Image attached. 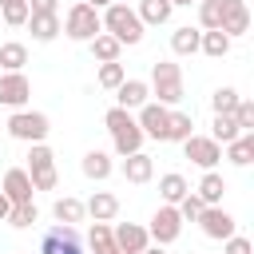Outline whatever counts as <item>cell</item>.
Returning a JSON list of instances; mask_svg holds the SVG:
<instances>
[{"mask_svg":"<svg viewBox=\"0 0 254 254\" xmlns=\"http://www.w3.org/2000/svg\"><path fill=\"white\" fill-rule=\"evenodd\" d=\"M242 131H238V123H234V115H214V123H210V139L214 143H230V139H238Z\"/></svg>","mask_w":254,"mask_h":254,"instance_id":"cell-34","label":"cell"},{"mask_svg":"<svg viewBox=\"0 0 254 254\" xmlns=\"http://www.w3.org/2000/svg\"><path fill=\"white\" fill-rule=\"evenodd\" d=\"M202 206H206V202H202V198H198L194 190H187V194H183V198L175 202V210L183 214V222H194V218L202 214Z\"/></svg>","mask_w":254,"mask_h":254,"instance_id":"cell-37","label":"cell"},{"mask_svg":"<svg viewBox=\"0 0 254 254\" xmlns=\"http://www.w3.org/2000/svg\"><path fill=\"white\" fill-rule=\"evenodd\" d=\"M238 99H242V95H238L234 87H218V91L210 95V107H214V115H230V111L238 107Z\"/></svg>","mask_w":254,"mask_h":254,"instance_id":"cell-36","label":"cell"},{"mask_svg":"<svg viewBox=\"0 0 254 254\" xmlns=\"http://www.w3.org/2000/svg\"><path fill=\"white\" fill-rule=\"evenodd\" d=\"M139 254H167V250H163V246H143Z\"/></svg>","mask_w":254,"mask_h":254,"instance_id":"cell-43","label":"cell"},{"mask_svg":"<svg viewBox=\"0 0 254 254\" xmlns=\"http://www.w3.org/2000/svg\"><path fill=\"white\" fill-rule=\"evenodd\" d=\"M198 40H202L198 28H190V24H187V28H175V32H171V52H175V56H194V52H198Z\"/></svg>","mask_w":254,"mask_h":254,"instance_id":"cell-23","label":"cell"},{"mask_svg":"<svg viewBox=\"0 0 254 254\" xmlns=\"http://www.w3.org/2000/svg\"><path fill=\"white\" fill-rule=\"evenodd\" d=\"M151 95H155V103H163V107H175L179 99H183V67L179 64H171V60H155L151 64Z\"/></svg>","mask_w":254,"mask_h":254,"instance_id":"cell-2","label":"cell"},{"mask_svg":"<svg viewBox=\"0 0 254 254\" xmlns=\"http://www.w3.org/2000/svg\"><path fill=\"white\" fill-rule=\"evenodd\" d=\"M171 4H183V8H190V4H194V0H171Z\"/></svg>","mask_w":254,"mask_h":254,"instance_id":"cell-45","label":"cell"},{"mask_svg":"<svg viewBox=\"0 0 254 254\" xmlns=\"http://www.w3.org/2000/svg\"><path fill=\"white\" fill-rule=\"evenodd\" d=\"M83 210L91 214V222H111V218L119 214V198H115L111 190H95V194L83 202Z\"/></svg>","mask_w":254,"mask_h":254,"instance_id":"cell-17","label":"cell"},{"mask_svg":"<svg viewBox=\"0 0 254 254\" xmlns=\"http://www.w3.org/2000/svg\"><path fill=\"white\" fill-rule=\"evenodd\" d=\"M183 151H187V159H190L194 167H202V171H214V167L222 163V143H214L210 135H187V139H183Z\"/></svg>","mask_w":254,"mask_h":254,"instance_id":"cell-7","label":"cell"},{"mask_svg":"<svg viewBox=\"0 0 254 254\" xmlns=\"http://www.w3.org/2000/svg\"><path fill=\"white\" fill-rule=\"evenodd\" d=\"M24 28L32 32V40H36V44H52V40L64 32L60 12H36V16H28V24H24Z\"/></svg>","mask_w":254,"mask_h":254,"instance_id":"cell-14","label":"cell"},{"mask_svg":"<svg viewBox=\"0 0 254 254\" xmlns=\"http://www.w3.org/2000/svg\"><path fill=\"white\" fill-rule=\"evenodd\" d=\"M24 171L32 175V187H36V190H56V183H60V175H56V155H52L48 143H28V167H24Z\"/></svg>","mask_w":254,"mask_h":254,"instance_id":"cell-4","label":"cell"},{"mask_svg":"<svg viewBox=\"0 0 254 254\" xmlns=\"http://www.w3.org/2000/svg\"><path fill=\"white\" fill-rule=\"evenodd\" d=\"M64 32L71 36V40H79V44H87L91 36H99L103 32V20H99V8H91V4H71L67 8V16H64Z\"/></svg>","mask_w":254,"mask_h":254,"instance_id":"cell-5","label":"cell"},{"mask_svg":"<svg viewBox=\"0 0 254 254\" xmlns=\"http://www.w3.org/2000/svg\"><path fill=\"white\" fill-rule=\"evenodd\" d=\"M147 95H151V87H147L143 79H123V83L115 87V99H119V107H127V111H139V107L147 103Z\"/></svg>","mask_w":254,"mask_h":254,"instance_id":"cell-18","label":"cell"},{"mask_svg":"<svg viewBox=\"0 0 254 254\" xmlns=\"http://www.w3.org/2000/svg\"><path fill=\"white\" fill-rule=\"evenodd\" d=\"M151 175H155V159H151L147 151H135V155H123V179H127V183H135V187H143V183H151Z\"/></svg>","mask_w":254,"mask_h":254,"instance_id":"cell-16","label":"cell"},{"mask_svg":"<svg viewBox=\"0 0 254 254\" xmlns=\"http://www.w3.org/2000/svg\"><path fill=\"white\" fill-rule=\"evenodd\" d=\"M167 119H171V107H163V103H143L139 107V131H143V139H159V143H167Z\"/></svg>","mask_w":254,"mask_h":254,"instance_id":"cell-9","label":"cell"},{"mask_svg":"<svg viewBox=\"0 0 254 254\" xmlns=\"http://www.w3.org/2000/svg\"><path fill=\"white\" fill-rule=\"evenodd\" d=\"M198 52H202V56H210V60H222V56L230 52V36H226L222 28H210V32H202Z\"/></svg>","mask_w":254,"mask_h":254,"instance_id":"cell-24","label":"cell"},{"mask_svg":"<svg viewBox=\"0 0 254 254\" xmlns=\"http://www.w3.org/2000/svg\"><path fill=\"white\" fill-rule=\"evenodd\" d=\"M87 246H91V254H111V250H115L111 226H107V222H91V230H87Z\"/></svg>","mask_w":254,"mask_h":254,"instance_id":"cell-29","label":"cell"},{"mask_svg":"<svg viewBox=\"0 0 254 254\" xmlns=\"http://www.w3.org/2000/svg\"><path fill=\"white\" fill-rule=\"evenodd\" d=\"M194 194H198V198H202L206 206H222V194H226V179H222L218 171H206V175L198 179Z\"/></svg>","mask_w":254,"mask_h":254,"instance_id":"cell-20","label":"cell"},{"mask_svg":"<svg viewBox=\"0 0 254 254\" xmlns=\"http://www.w3.org/2000/svg\"><path fill=\"white\" fill-rule=\"evenodd\" d=\"M111 254H123V250H111Z\"/></svg>","mask_w":254,"mask_h":254,"instance_id":"cell-47","label":"cell"},{"mask_svg":"<svg viewBox=\"0 0 254 254\" xmlns=\"http://www.w3.org/2000/svg\"><path fill=\"white\" fill-rule=\"evenodd\" d=\"M111 147H115V155L123 159V155H135V151H143V131H139V123L135 119H127L123 127H115L111 131Z\"/></svg>","mask_w":254,"mask_h":254,"instance_id":"cell-15","label":"cell"},{"mask_svg":"<svg viewBox=\"0 0 254 254\" xmlns=\"http://www.w3.org/2000/svg\"><path fill=\"white\" fill-rule=\"evenodd\" d=\"M28 95H32V83L24 71H0V107L20 111L28 103Z\"/></svg>","mask_w":254,"mask_h":254,"instance_id":"cell-10","label":"cell"},{"mask_svg":"<svg viewBox=\"0 0 254 254\" xmlns=\"http://www.w3.org/2000/svg\"><path fill=\"white\" fill-rule=\"evenodd\" d=\"M194 222H198V226H202V234H206V238H214V242H226L230 234H238L234 214H230V210H222V206H202V214H198Z\"/></svg>","mask_w":254,"mask_h":254,"instance_id":"cell-8","label":"cell"},{"mask_svg":"<svg viewBox=\"0 0 254 254\" xmlns=\"http://www.w3.org/2000/svg\"><path fill=\"white\" fill-rule=\"evenodd\" d=\"M24 64H28V48H24L20 40L0 44V67H4V71H24Z\"/></svg>","mask_w":254,"mask_h":254,"instance_id":"cell-27","label":"cell"},{"mask_svg":"<svg viewBox=\"0 0 254 254\" xmlns=\"http://www.w3.org/2000/svg\"><path fill=\"white\" fill-rule=\"evenodd\" d=\"M28 0H16V4H0V24H8V28H24L28 24Z\"/></svg>","mask_w":254,"mask_h":254,"instance_id":"cell-33","label":"cell"},{"mask_svg":"<svg viewBox=\"0 0 254 254\" xmlns=\"http://www.w3.org/2000/svg\"><path fill=\"white\" fill-rule=\"evenodd\" d=\"M222 32L230 40L250 32V8H246V0H222Z\"/></svg>","mask_w":254,"mask_h":254,"instance_id":"cell-13","label":"cell"},{"mask_svg":"<svg viewBox=\"0 0 254 254\" xmlns=\"http://www.w3.org/2000/svg\"><path fill=\"white\" fill-rule=\"evenodd\" d=\"M60 254H79V242H60Z\"/></svg>","mask_w":254,"mask_h":254,"instance_id":"cell-41","label":"cell"},{"mask_svg":"<svg viewBox=\"0 0 254 254\" xmlns=\"http://www.w3.org/2000/svg\"><path fill=\"white\" fill-rule=\"evenodd\" d=\"M0 194H4L8 202H32V194H36L32 175H28L24 167H8V171H4V187H0Z\"/></svg>","mask_w":254,"mask_h":254,"instance_id":"cell-11","label":"cell"},{"mask_svg":"<svg viewBox=\"0 0 254 254\" xmlns=\"http://www.w3.org/2000/svg\"><path fill=\"white\" fill-rule=\"evenodd\" d=\"M183 234V214L171 206V202H163L155 214H151V226H147V238L155 242V246H171L175 238Z\"/></svg>","mask_w":254,"mask_h":254,"instance_id":"cell-6","label":"cell"},{"mask_svg":"<svg viewBox=\"0 0 254 254\" xmlns=\"http://www.w3.org/2000/svg\"><path fill=\"white\" fill-rule=\"evenodd\" d=\"M8 210H12V202H8V198H4V194H0V222H4V218H8Z\"/></svg>","mask_w":254,"mask_h":254,"instance_id":"cell-42","label":"cell"},{"mask_svg":"<svg viewBox=\"0 0 254 254\" xmlns=\"http://www.w3.org/2000/svg\"><path fill=\"white\" fill-rule=\"evenodd\" d=\"M79 171H83V175H87L91 183H103V179H111L115 163H111V155H107V151H99V147H95V151H87V155H83Z\"/></svg>","mask_w":254,"mask_h":254,"instance_id":"cell-19","label":"cell"},{"mask_svg":"<svg viewBox=\"0 0 254 254\" xmlns=\"http://www.w3.org/2000/svg\"><path fill=\"white\" fill-rule=\"evenodd\" d=\"M187 190H190V187H187V179H183L179 171H167V175L159 179V194H163V202H171V206H175Z\"/></svg>","mask_w":254,"mask_h":254,"instance_id":"cell-28","label":"cell"},{"mask_svg":"<svg viewBox=\"0 0 254 254\" xmlns=\"http://www.w3.org/2000/svg\"><path fill=\"white\" fill-rule=\"evenodd\" d=\"M135 12H139L143 24H167L171 12H175V4H171V0H139Z\"/></svg>","mask_w":254,"mask_h":254,"instance_id":"cell-26","label":"cell"},{"mask_svg":"<svg viewBox=\"0 0 254 254\" xmlns=\"http://www.w3.org/2000/svg\"><path fill=\"white\" fill-rule=\"evenodd\" d=\"M99 20H103V32L107 36H115L119 44H139L143 40V20H139V12L135 8H127V0H111L103 12H99Z\"/></svg>","mask_w":254,"mask_h":254,"instance_id":"cell-1","label":"cell"},{"mask_svg":"<svg viewBox=\"0 0 254 254\" xmlns=\"http://www.w3.org/2000/svg\"><path fill=\"white\" fill-rule=\"evenodd\" d=\"M28 12H60V0H28Z\"/></svg>","mask_w":254,"mask_h":254,"instance_id":"cell-40","label":"cell"},{"mask_svg":"<svg viewBox=\"0 0 254 254\" xmlns=\"http://www.w3.org/2000/svg\"><path fill=\"white\" fill-rule=\"evenodd\" d=\"M95 79H99V87L115 91V87L127 79V71H123V64H119V60H111V64H99V75H95Z\"/></svg>","mask_w":254,"mask_h":254,"instance_id":"cell-35","label":"cell"},{"mask_svg":"<svg viewBox=\"0 0 254 254\" xmlns=\"http://www.w3.org/2000/svg\"><path fill=\"white\" fill-rule=\"evenodd\" d=\"M0 4H16V0H0Z\"/></svg>","mask_w":254,"mask_h":254,"instance_id":"cell-46","label":"cell"},{"mask_svg":"<svg viewBox=\"0 0 254 254\" xmlns=\"http://www.w3.org/2000/svg\"><path fill=\"white\" fill-rule=\"evenodd\" d=\"M48 131H52V119H48L44 111H28V107H20V111L8 115V135L20 139V143H44Z\"/></svg>","mask_w":254,"mask_h":254,"instance_id":"cell-3","label":"cell"},{"mask_svg":"<svg viewBox=\"0 0 254 254\" xmlns=\"http://www.w3.org/2000/svg\"><path fill=\"white\" fill-rule=\"evenodd\" d=\"M187 135H194V119H190L187 111H171V119H167V139H171V143H183Z\"/></svg>","mask_w":254,"mask_h":254,"instance_id":"cell-30","label":"cell"},{"mask_svg":"<svg viewBox=\"0 0 254 254\" xmlns=\"http://www.w3.org/2000/svg\"><path fill=\"white\" fill-rule=\"evenodd\" d=\"M87 48H91V56H95L99 64H111V60H119V52H123V44H119L115 36H107V32L91 36V40H87Z\"/></svg>","mask_w":254,"mask_h":254,"instance_id":"cell-25","label":"cell"},{"mask_svg":"<svg viewBox=\"0 0 254 254\" xmlns=\"http://www.w3.org/2000/svg\"><path fill=\"white\" fill-rule=\"evenodd\" d=\"M36 218H40L36 202H12V210H8V218H4V222H12L16 230H28V226H36Z\"/></svg>","mask_w":254,"mask_h":254,"instance_id":"cell-31","label":"cell"},{"mask_svg":"<svg viewBox=\"0 0 254 254\" xmlns=\"http://www.w3.org/2000/svg\"><path fill=\"white\" fill-rule=\"evenodd\" d=\"M83 4H91V8H107L111 0H83Z\"/></svg>","mask_w":254,"mask_h":254,"instance_id":"cell-44","label":"cell"},{"mask_svg":"<svg viewBox=\"0 0 254 254\" xmlns=\"http://www.w3.org/2000/svg\"><path fill=\"white\" fill-rule=\"evenodd\" d=\"M198 28H222V0H198Z\"/></svg>","mask_w":254,"mask_h":254,"instance_id":"cell-32","label":"cell"},{"mask_svg":"<svg viewBox=\"0 0 254 254\" xmlns=\"http://www.w3.org/2000/svg\"><path fill=\"white\" fill-rule=\"evenodd\" d=\"M83 202L79 198H71V194H64V198H56L52 202V218L56 222H67V226H75V222H83Z\"/></svg>","mask_w":254,"mask_h":254,"instance_id":"cell-22","label":"cell"},{"mask_svg":"<svg viewBox=\"0 0 254 254\" xmlns=\"http://www.w3.org/2000/svg\"><path fill=\"white\" fill-rule=\"evenodd\" d=\"M230 115H234L238 131H254V103H250V99H238V107H234Z\"/></svg>","mask_w":254,"mask_h":254,"instance_id":"cell-38","label":"cell"},{"mask_svg":"<svg viewBox=\"0 0 254 254\" xmlns=\"http://www.w3.org/2000/svg\"><path fill=\"white\" fill-rule=\"evenodd\" d=\"M222 254H254V242H250V238H242V234H230V238H226V246H222Z\"/></svg>","mask_w":254,"mask_h":254,"instance_id":"cell-39","label":"cell"},{"mask_svg":"<svg viewBox=\"0 0 254 254\" xmlns=\"http://www.w3.org/2000/svg\"><path fill=\"white\" fill-rule=\"evenodd\" d=\"M111 238H115V250H123V254H139L143 246H151L147 226H139V222H119V226H111Z\"/></svg>","mask_w":254,"mask_h":254,"instance_id":"cell-12","label":"cell"},{"mask_svg":"<svg viewBox=\"0 0 254 254\" xmlns=\"http://www.w3.org/2000/svg\"><path fill=\"white\" fill-rule=\"evenodd\" d=\"M226 159L234 167H250L254 163V131H242L238 139H230L226 143Z\"/></svg>","mask_w":254,"mask_h":254,"instance_id":"cell-21","label":"cell"}]
</instances>
